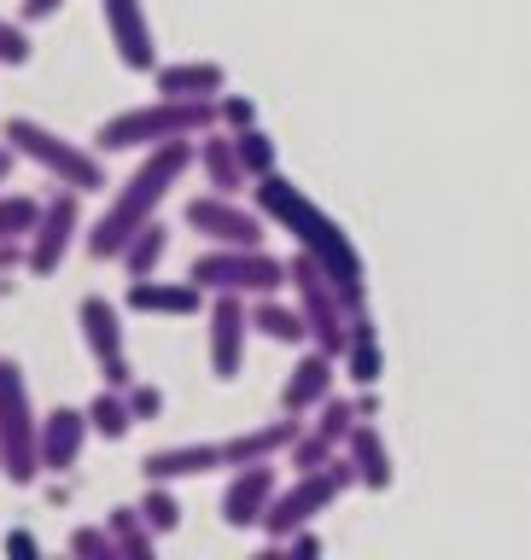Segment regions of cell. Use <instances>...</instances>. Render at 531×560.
I'll return each mask as SVG.
<instances>
[{"label":"cell","mask_w":531,"mask_h":560,"mask_svg":"<svg viewBox=\"0 0 531 560\" xmlns=\"http://www.w3.org/2000/svg\"><path fill=\"white\" fill-rule=\"evenodd\" d=\"M193 170V140H164V147H147L140 170L117 187V199L105 205V217L88 228V257L94 262H117V252L129 245L135 228H147L158 217V205L170 199V187Z\"/></svg>","instance_id":"obj_1"},{"label":"cell","mask_w":531,"mask_h":560,"mask_svg":"<svg viewBox=\"0 0 531 560\" xmlns=\"http://www.w3.org/2000/svg\"><path fill=\"white\" fill-rule=\"evenodd\" d=\"M257 210L269 222H287L292 234H298V252H310L315 262H322V275L339 287V298L362 304V262H357V252H350V240L287 182V175H275V170L257 175Z\"/></svg>","instance_id":"obj_2"},{"label":"cell","mask_w":531,"mask_h":560,"mask_svg":"<svg viewBox=\"0 0 531 560\" xmlns=\"http://www.w3.org/2000/svg\"><path fill=\"white\" fill-rule=\"evenodd\" d=\"M205 129H217V100H147L129 112L105 117L94 129V152H147L164 140H199Z\"/></svg>","instance_id":"obj_3"},{"label":"cell","mask_w":531,"mask_h":560,"mask_svg":"<svg viewBox=\"0 0 531 560\" xmlns=\"http://www.w3.org/2000/svg\"><path fill=\"white\" fill-rule=\"evenodd\" d=\"M0 140H7L18 158H30L42 175H53L59 187H70V192H105L112 187L105 152L77 147V140H65L59 129H47V122H35V117H7L0 122Z\"/></svg>","instance_id":"obj_4"},{"label":"cell","mask_w":531,"mask_h":560,"mask_svg":"<svg viewBox=\"0 0 531 560\" xmlns=\"http://www.w3.org/2000/svg\"><path fill=\"white\" fill-rule=\"evenodd\" d=\"M0 472L24 490L42 479V415H35L24 362L0 357Z\"/></svg>","instance_id":"obj_5"},{"label":"cell","mask_w":531,"mask_h":560,"mask_svg":"<svg viewBox=\"0 0 531 560\" xmlns=\"http://www.w3.org/2000/svg\"><path fill=\"white\" fill-rule=\"evenodd\" d=\"M187 280L199 292H240V298H263L287 287V262H275L263 245H205L193 257Z\"/></svg>","instance_id":"obj_6"},{"label":"cell","mask_w":531,"mask_h":560,"mask_svg":"<svg viewBox=\"0 0 531 560\" xmlns=\"http://www.w3.org/2000/svg\"><path fill=\"white\" fill-rule=\"evenodd\" d=\"M350 479H357V472H350V462H327V467L298 472V485H292V490H275L269 514H263V532H269L275 542H287L298 525H310V520L322 514V508L339 497Z\"/></svg>","instance_id":"obj_7"},{"label":"cell","mask_w":531,"mask_h":560,"mask_svg":"<svg viewBox=\"0 0 531 560\" xmlns=\"http://www.w3.org/2000/svg\"><path fill=\"white\" fill-rule=\"evenodd\" d=\"M77 199H82V192H70V187H59L53 199H42V217H35L30 240H24V269L35 280L59 275L65 257H70V245L82 240V205Z\"/></svg>","instance_id":"obj_8"},{"label":"cell","mask_w":531,"mask_h":560,"mask_svg":"<svg viewBox=\"0 0 531 560\" xmlns=\"http://www.w3.org/2000/svg\"><path fill=\"white\" fill-rule=\"evenodd\" d=\"M77 322H82V345H88V357L100 362V380L112 385V392H123V385L135 380V368H129V350H123V310L112 304V298H82V310H77Z\"/></svg>","instance_id":"obj_9"},{"label":"cell","mask_w":531,"mask_h":560,"mask_svg":"<svg viewBox=\"0 0 531 560\" xmlns=\"http://www.w3.org/2000/svg\"><path fill=\"white\" fill-rule=\"evenodd\" d=\"M187 228L193 234H205L210 245H263V210L252 217L245 205H234L228 192H199V199H187Z\"/></svg>","instance_id":"obj_10"},{"label":"cell","mask_w":531,"mask_h":560,"mask_svg":"<svg viewBox=\"0 0 531 560\" xmlns=\"http://www.w3.org/2000/svg\"><path fill=\"white\" fill-rule=\"evenodd\" d=\"M245 327H252V310H245V298H240V292H217V298H210L205 345H210V374H217V380H240V362H245Z\"/></svg>","instance_id":"obj_11"},{"label":"cell","mask_w":531,"mask_h":560,"mask_svg":"<svg viewBox=\"0 0 531 560\" xmlns=\"http://www.w3.org/2000/svg\"><path fill=\"white\" fill-rule=\"evenodd\" d=\"M105 12V35H112V52L123 70H140V77H152L158 65V42H152V18L140 0H100Z\"/></svg>","instance_id":"obj_12"},{"label":"cell","mask_w":531,"mask_h":560,"mask_svg":"<svg viewBox=\"0 0 531 560\" xmlns=\"http://www.w3.org/2000/svg\"><path fill=\"white\" fill-rule=\"evenodd\" d=\"M275 467L269 462H252V467H234V479H228L222 490V525H234V532H252V525H263V514H269L275 502Z\"/></svg>","instance_id":"obj_13"},{"label":"cell","mask_w":531,"mask_h":560,"mask_svg":"<svg viewBox=\"0 0 531 560\" xmlns=\"http://www.w3.org/2000/svg\"><path fill=\"white\" fill-rule=\"evenodd\" d=\"M88 415L82 409H70V402H59V409H47L42 415V472H65L82 462V450H88Z\"/></svg>","instance_id":"obj_14"},{"label":"cell","mask_w":531,"mask_h":560,"mask_svg":"<svg viewBox=\"0 0 531 560\" xmlns=\"http://www.w3.org/2000/svg\"><path fill=\"white\" fill-rule=\"evenodd\" d=\"M222 467V444H170L140 455V479L147 485H175V479H199V472Z\"/></svg>","instance_id":"obj_15"},{"label":"cell","mask_w":531,"mask_h":560,"mask_svg":"<svg viewBox=\"0 0 531 560\" xmlns=\"http://www.w3.org/2000/svg\"><path fill=\"white\" fill-rule=\"evenodd\" d=\"M135 315H199L205 310V292L193 280H158V275H140L129 280V298H123Z\"/></svg>","instance_id":"obj_16"},{"label":"cell","mask_w":531,"mask_h":560,"mask_svg":"<svg viewBox=\"0 0 531 560\" xmlns=\"http://www.w3.org/2000/svg\"><path fill=\"white\" fill-rule=\"evenodd\" d=\"M193 164L205 170V182H210V192H245V164H240V152H234V135H217V129H205L199 140H193Z\"/></svg>","instance_id":"obj_17"},{"label":"cell","mask_w":531,"mask_h":560,"mask_svg":"<svg viewBox=\"0 0 531 560\" xmlns=\"http://www.w3.org/2000/svg\"><path fill=\"white\" fill-rule=\"evenodd\" d=\"M152 82H158V94H164V100H217L228 88V70L205 65V59H193V65H152Z\"/></svg>","instance_id":"obj_18"},{"label":"cell","mask_w":531,"mask_h":560,"mask_svg":"<svg viewBox=\"0 0 531 560\" xmlns=\"http://www.w3.org/2000/svg\"><path fill=\"white\" fill-rule=\"evenodd\" d=\"M333 392V357L327 350H315V357H304L292 368V380H287V392H280V409L287 415H310V409H322Z\"/></svg>","instance_id":"obj_19"},{"label":"cell","mask_w":531,"mask_h":560,"mask_svg":"<svg viewBox=\"0 0 531 560\" xmlns=\"http://www.w3.org/2000/svg\"><path fill=\"white\" fill-rule=\"evenodd\" d=\"M292 420H275V427H252L240 438H222V467H252V462H269V455H280L292 444Z\"/></svg>","instance_id":"obj_20"},{"label":"cell","mask_w":531,"mask_h":560,"mask_svg":"<svg viewBox=\"0 0 531 560\" xmlns=\"http://www.w3.org/2000/svg\"><path fill=\"white\" fill-rule=\"evenodd\" d=\"M164 252H170V228L152 217L147 228H135V234H129V245L117 252V262H123V275H129V280H140V275L164 269Z\"/></svg>","instance_id":"obj_21"},{"label":"cell","mask_w":531,"mask_h":560,"mask_svg":"<svg viewBox=\"0 0 531 560\" xmlns=\"http://www.w3.org/2000/svg\"><path fill=\"white\" fill-rule=\"evenodd\" d=\"M350 472H357L368 490H385V485H392V455H385V444H380L374 427H350Z\"/></svg>","instance_id":"obj_22"},{"label":"cell","mask_w":531,"mask_h":560,"mask_svg":"<svg viewBox=\"0 0 531 560\" xmlns=\"http://www.w3.org/2000/svg\"><path fill=\"white\" fill-rule=\"evenodd\" d=\"M252 327L263 332V339H275V345H304V339H310V327H304V310H287V304H275V292H263V298H257V310H252Z\"/></svg>","instance_id":"obj_23"},{"label":"cell","mask_w":531,"mask_h":560,"mask_svg":"<svg viewBox=\"0 0 531 560\" xmlns=\"http://www.w3.org/2000/svg\"><path fill=\"white\" fill-rule=\"evenodd\" d=\"M105 532L117 537V549H123V560H147L152 549H158V532L147 525V514H140V508H112V514H105Z\"/></svg>","instance_id":"obj_24"},{"label":"cell","mask_w":531,"mask_h":560,"mask_svg":"<svg viewBox=\"0 0 531 560\" xmlns=\"http://www.w3.org/2000/svg\"><path fill=\"white\" fill-rule=\"evenodd\" d=\"M88 432H94V438H112V444H117V438H129L135 432V415H129V397H123V392H112V385H105V392L94 397V402H88Z\"/></svg>","instance_id":"obj_25"},{"label":"cell","mask_w":531,"mask_h":560,"mask_svg":"<svg viewBox=\"0 0 531 560\" xmlns=\"http://www.w3.org/2000/svg\"><path fill=\"white\" fill-rule=\"evenodd\" d=\"M35 217H42V199H30V192H0V245L30 240Z\"/></svg>","instance_id":"obj_26"},{"label":"cell","mask_w":531,"mask_h":560,"mask_svg":"<svg viewBox=\"0 0 531 560\" xmlns=\"http://www.w3.org/2000/svg\"><path fill=\"white\" fill-rule=\"evenodd\" d=\"M140 514H147V525H152L158 537L182 532V502H175L170 485H147V497H140Z\"/></svg>","instance_id":"obj_27"},{"label":"cell","mask_w":531,"mask_h":560,"mask_svg":"<svg viewBox=\"0 0 531 560\" xmlns=\"http://www.w3.org/2000/svg\"><path fill=\"white\" fill-rule=\"evenodd\" d=\"M234 152H240V164H245V175H252V182H257V175H269V170H275V147H269V135H263L257 122H252V129H240V135H234Z\"/></svg>","instance_id":"obj_28"},{"label":"cell","mask_w":531,"mask_h":560,"mask_svg":"<svg viewBox=\"0 0 531 560\" xmlns=\"http://www.w3.org/2000/svg\"><path fill=\"white\" fill-rule=\"evenodd\" d=\"M70 555L77 560H123L117 537L105 532V525H77V532H70Z\"/></svg>","instance_id":"obj_29"},{"label":"cell","mask_w":531,"mask_h":560,"mask_svg":"<svg viewBox=\"0 0 531 560\" xmlns=\"http://www.w3.org/2000/svg\"><path fill=\"white\" fill-rule=\"evenodd\" d=\"M292 467L298 472H310V467H327L333 462V438L327 432H292Z\"/></svg>","instance_id":"obj_30"},{"label":"cell","mask_w":531,"mask_h":560,"mask_svg":"<svg viewBox=\"0 0 531 560\" xmlns=\"http://www.w3.org/2000/svg\"><path fill=\"white\" fill-rule=\"evenodd\" d=\"M30 59H35L30 30H24V24H12V18H0V65H7V70H24Z\"/></svg>","instance_id":"obj_31"},{"label":"cell","mask_w":531,"mask_h":560,"mask_svg":"<svg viewBox=\"0 0 531 560\" xmlns=\"http://www.w3.org/2000/svg\"><path fill=\"white\" fill-rule=\"evenodd\" d=\"M123 397H129L135 427H140V420H158V415H164V392H158V385H147V380H129V385H123Z\"/></svg>","instance_id":"obj_32"},{"label":"cell","mask_w":531,"mask_h":560,"mask_svg":"<svg viewBox=\"0 0 531 560\" xmlns=\"http://www.w3.org/2000/svg\"><path fill=\"white\" fill-rule=\"evenodd\" d=\"M217 122H228V135H240L257 122V112H252V100H240V94H217Z\"/></svg>","instance_id":"obj_33"},{"label":"cell","mask_w":531,"mask_h":560,"mask_svg":"<svg viewBox=\"0 0 531 560\" xmlns=\"http://www.w3.org/2000/svg\"><path fill=\"white\" fill-rule=\"evenodd\" d=\"M350 420H357V409H350V402H322V427H315V432H327L333 438V444H339V438H350Z\"/></svg>","instance_id":"obj_34"},{"label":"cell","mask_w":531,"mask_h":560,"mask_svg":"<svg viewBox=\"0 0 531 560\" xmlns=\"http://www.w3.org/2000/svg\"><path fill=\"white\" fill-rule=\"evenodd\" d=\"M7 555L12 560H35V555H42V542H35V532H7Z\"/></svg>","instance_id":"obj_35"},{"label":"cell","mask_w":531,"mask_h":560,"mask_svg":"<svg viewBox=\"0 0 531 560\" xmlns=\"http://www.w3.org/2000/svg\"><path fill=\"white\" fill-rule=\"evenodd\" d=\"M59 7L65 0H24V18H18V24H42V18H53Z\"/></svg>","instance_id":"obj_36"},{"label":"cell","mask_w":531,"mask_h":560,"mask_svg":"<svg viewBox=\"0 0 531 560\" xmlns=\"http://www.w3.org/2000/svg\"><path fill=\"white\" fill-rule=\"evenodd\" d=\"M12 164H18V152H12V147H0V187L12 182Z\"/></svg>","instance_id":"obj_37"}]
</instances>
